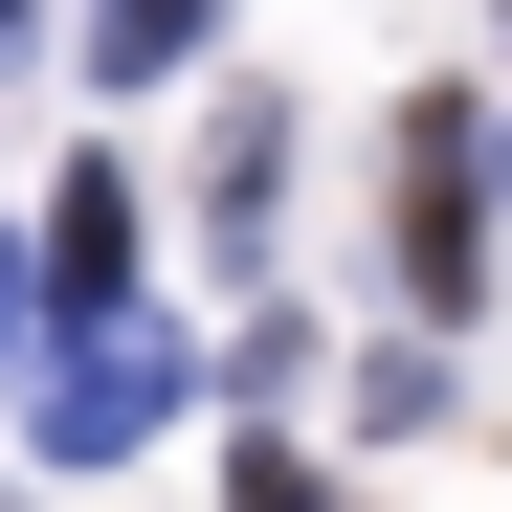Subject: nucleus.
<instances>
[{
	"mask_svg": "<svg viewBox=\"0 0 512 512\" xmlns=\"http://www.w3.org/2000/svg\"><path fill=\"white\" fill-rule=\"evenodd\" d=\"M490 201H512V156L468 134V90H423V112H401V290H423V312L490 290Z\"/></svg>",
	"mask_w": 512,
	"mask_h": 512,
	"instance_id": "1",
	"label": "nucleus"
},
{
	"mask_svg": "<svg viewBox=\"0 0 512 512\" xmlns=\"http://www.w3.org/2000/svg\"><path fill=\"white\" fill-rule=\"evenodd\" d=\"M90 45H112V90H134V67H179V45H201V0H90Z\"/></svg>",
	"mask_w": 512,
	"mask_h": 512,
	"instance_id": "5",
	"label": "nucleus"
},
{
	"mask_svg": "<svg viewBox=\"0 0 512 512\" xmlns=\"http://www.w3.org/2000/svg\"><path fill=\"white\" fill-rule=\"evenodd\" d=\"M179 379H201L179 334H156V312H112V334H67V379H45V423H23V446H45V468H134L156 423H179Z\"/></svg>",
	"mask_w": 512,
	"mask_h": 512,
	"instance_id": "2",
	"label": "nucleus"
},
{
	"mask_svg": "<svg viewBox=\"0 0 512 512\" xmlns=\"http://www.w3.org/2000/svg\"><path fill=\"white\" fill-rule=\"evenodd\" d=\"M201 201H223V223H268V201H290V112H268V90L201 134Z\"/></svg>",
	"mask_w": 512,
	"mask_h": 512,
	"instance_id": "4",
	"label": "nucleus"
},
{
	"mask_svg": "<svg viewBox=\"0 0 512 512\" xmlns=\"http://www.w3.org/2000/svg\"><path fill=\"white\" fill-rule=\"evenodd\" d=\"M134 245H156V223H134V179H112V156H90V179L45 201V290H67V312L112 334V312H134Z\"/></svg>",
	"mask_w": 512,
	"mask_h": 512,
	"instance_id": "3",
	"label": "nucleus"
},
{
	"mask_svg": "<svg viewBox=\"0 0 512 512\" xmlns=\"http://www.w3.org/2000/svg\"><path fill=\"white\" fill-rule=\"evenodd\" d=\"M0 45H23V0H0Z\"/></svg>",
	"mask_w": 512,
	"mask_h": 512,
	"instance_id": "8",
	"label": "nucleus"
},
{
	"mask_svg": "<svg viewBox=\"0 0 512 512\" xmlns=\"http://www.w3.org/2000/svg\"><path fill=\"white\" fill-rule=\"evenodd\" d=\"M0 357H23V245H0Z\"/></svg>",
	"mask_w": 512,
	"mask_h": 512,
	"instance_id": "7",
	"label": "nucleus"
},
{
	"mask_svg": "<svg viewBox=\"0 0 512 512\" xmlns=\"http://www.w3.org/2000/svg\"><path fill=\"white\" fill-rule=\"evenodd\" d=\"M0 512H23V490H0Z\"/></svg>",
	"mask_w": 512,
	"mask_h": 512,
	"instance_id": "9",
	"label": "nucleus"
},
{
	"mask_svg": "<svg viewBox=\"0 0 512 512\" xmlns=\"http://www.w3.org/2000/svg\"><path fill=\"white\" fill-rule=\"evenodd\" d=\"M223 512H334V490H312L290 446H245V468H223Z\"/></svg>",
	"mask_w": 512,
	"mask_h": 512,
	"instance_id": "6",
	"label": "nucleus"
}]
</instances>
